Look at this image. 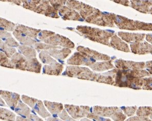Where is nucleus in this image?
<instances>
[{
    "instance_id": "ddd939ff",
    "label": "nucleus",
    "mask_w": 152,
    "mask_h": 121,
    "mask_svg": "<svg viewBox=\"0 0 152 121\" xmlns=\"http://www.w3.org/2000/svg\"><path fill=\"white\" fill-rule=\"evenodd\" d=\"M58 12H59L60 16H61L64 20L83 21L78 12L67 6H63Z\"/></svg>"
},
{
    "instance_id": "de8ad7c7",
    "label": "nucleus",
    "mask_w": 152,
    "mask_h": 121,
    "mask_svg": "<svg viewBox=\"0 0 152 121\" xmlns=\"http://www.w3.org/2000/svg\"><path fill=\"white\" fill-rule=\"evenodd\" d=\"M46 121H64L63 120H62L61 119H58L57 117H48Z\"/></svg>"
},
{
    "instance_id": "a19ab883",
    "label": "nucleus",
    "mask_w": 152,
    "mask_h": 121,
    "mask_svg": "<svg viewBox=\"0 0 152 121\" xmlns=\"http://www.w3.org/2000/svg\"><path fill=\"white\" fill-rule=\"evenodd\" d=\"M122 109L124 110L125 114H126L128 116L132 115L134 114L135 109L134 107H122Z\"/></svg>"
},
{
    "instance_id": "412c9836",
    "label": "nucleus",
    "mask_w": 152,
    "mask_h": 121,
    "mask_svg": "<svg viewBox=\"0 0 152 121\" xmlns=\"http://www.w3.org/2000/svg\"><path fill=\"white\" fill-rule=\"evenodd\" d=\"M110 43V47H113L116 49L126 52H129L130 51L129 46L127 44L123 42L116 35H114L111 37Z\"/></svg>"
},
{
    "instance_id": "4468645a",
    "label": "nucleus",
    "mask_w": 152,
    "mask_h": 121,
    "mask_svg": "<svg viewBox=\"0 0 152 121\" xmlns=\"http://www.w3.org/2000/svg\"><path fill=\"white\" fill-rule=\"evenodd\" d=\"M116 68L120 70H137V68H143L145 64L143 63H135L131 61L124 60L122 59H117L115 61Z\"/></svg>"
},
{
    "instance_id": "f03ea898",
    "label": "nucleus",
    "mask_w": 152,
    "mask_h": 121,
    "mask_svg": "<svg viewBox=\"0 0 152 121\" xmlns=\"http://www.w3.org/2000/svg\"><path fill=\"white\" fill-rule=\"evenodd\" d=\"M76 30L86 38L110 47L109 40L114 35L112 32L86 26H78Z\"/></svg>"
},
{
    "instance_id": "39448f33",
    "label": "nucleus",
    "mask_w": 152,
    "mask_h": 121,
    "mask_svg": "<svg viewBox=\"0 0 152 121\" xmlns=\"http://www.w3.org/2000/svg\"><path fill=\"white\" fill-rule=\"evenodd\" d=\"M43 42H44L45 44L56 47H62L69 49H73L75 47V44H74V42H72L69 38L58 34H55L53 36H50L49 38L44 40Z\"/></svg>"
},
{
    "instance_id": "4be33fe9",
    "label": "nucleus",
    "mask_w": 152,
    "mask_h": 121,
    "mask_svg": "<svg viewBox=\"0 0 152 121\" xmlns=\"http://www.w3.org/2000/svg\"><path fill=\"white\" fill-rule=\"evenodd\" d=\"M44 104L50 113L53 115L60 114L64 109V106L62 103L45 100Z\"/></svg>"
},
{
    "instance_id": "2eb2a0df",
    "label": "nucleus",
    "mask_w": 152,
    "mask_h": 121,
    "mask_svg": "<svg viewBox=\"0 0 152 121\" xmlns=\"http://www.w3.org/2000/svg\"><path fill=\"white\" fill-rule=\"evenodd\" d=\"M63 64L57 62L50 65L45 64L43 68V74L59 76L63 72Z\"/></svg>"
},
{
    "instance_id": "f704fd0d",
    "label": "nucleus",
    "mask_w": 152,
    "mask_h": 121,
    "mask_svg": "<svg viewBox=\"0 0 152 121\" xmlns=\"http://www.w3.org/2000/svg\"><path fill=\"white\" fill-rule=\"evenodd\" d=\"M49 2L51 6L57 12L66 3V1H49Z\"/></svg>"
},
{
    "instance_id": "c03bdc74",
    "label": "nucleus",
    "mask_w": 152,
    "mask_h": 121,
    "mask_svg": "<svg viewBox=\"0 0 152 121\" xmlns=\"http://www.w3.org/2000/svg\"><path fill=\"white\" fill-rule=\"evenodd\" d=\"M143 80L145 81V84L146 85V87H149L152 89V78H148Z\"/></svg>"
},
{
    "instance_id": "37998d69",
    "label": "nucleus",
    "mask_w": 152,
    "mask_h": 121,
    "mask_svg": "<svg viewBox=\"0 0 152 121\" xmlns=\"http://www.w3.org/2000/svg\"><path fill=\"white\" fill-rule=\"evenodd\" d=\"M3 1V2H10V3H13V4H15V5H17L18 6H21L22 5V1H17V0H15V1H14V0H3V1Z\"/></svg>"
},
{
    "instance_id": "e433bc0d",
    "label": "nucleus",
    "mask_w": 152,
    "mask_h": 121,
    "mask_svg": "<svg viewBox=\"0 0 152 121\" xmlns=\"http://www.w3.org/2000/svg\"><path fill=\"white\" fill-rule=\"evenodd\" d=\"M87 117L89 119L93 120V121H111L110 119H107L99 115H96L93 112H89L87 115Z\"/></svg>"
},
{
    "instance_id": "7c9ffc66",
    "label": "nucleus",
    "mask_w": 152,
    "mask_h": 121,
    "mask_svg": "<svg viewBox=\"0 0 152 121\" xmlns=\"http://www.w3.org/2000/svg\"><path fill=\"white\" fill-rule=\"evenodd\" d=\"M12 63L15 64V67L20 66L25 63L27 60L23 55L21 54L19 52H16L10 58Z\"/></svg>"
},
{
    "instance_id": "9d476101",
    "label": "nucleus",
    "mask_w": 152,
    "mask_h": 121,
    "mask_svg": "<svg viewBox=\"0 0 152 121\" xmlns=\"http://www.w3.org/2000/svg\"><path fill=\"white\" fill-rule=\"evenodd\" d=\"M114 23L121 29L129 30H137V21L128 19L120 15H115Z\"/></svg>"
},
{
    "instance_id": "3c124183",
    "label": "nucleus",
    "mask_w": 152,
    "mask_h": 121,
    "mask_svg": "<svg viewBox=\"0 0 152 121\" xmlns=\"http://www.w3.org/2000/svg\"><path fill=\"white\" fill-rule=\"evenodd\" d=\"M80 121H92L91 120L88 119L87 118H83V119H81Z\"/></svg>"
},
{
    "instance_id": "09e8293b",
    "label": "nucleus",
    "mask_w": 152,
    "mask_h": 121,
    "mask_svg": "<svg viewBox=\"0 0 152 121\" xmlns=\"http://www.w3.org/2000/svg\"><path fill=\"white\" fill-rule=\"evenodd\" d=\"M146 67L148 68V70H150L151 72L152 73V61L148 62L146 63Z\"/></svg>"
},
{
    "instance_id": "49530a36",
    "label": "nucleus",
    "mask_w": 152,
    "mask_h": 121,
    "mask_svg": "<svg viewBox=\"0 0 152 121\" xmlns=\"http://www.w3.org/2000/svg\"><path fill=\"white\" fill-rule=\"evenodd\" d=\"M17 121H32L31 120L29 119L28 118H23V117L18 116L16 118Z\"/></svg>"
},
{
    "instance_id": "b1692460",
    "label": "nucleus",
    "mask_w": 152,
    "mask_h": 121,
    "mask_svg": "<svg viewBox=\"0 0 152 121\" xmlns=\"http://www.w3.org/2000/svg\"><path fill=\"white\" fill-rule=\"evenodd\" d=\"M18 48L19 53L23 55L27 59L36 57V51L34 48L26 45H20Z\"/></svg>"
},
{
    "instance_id": "473e14b6",
    "label": "nucleus",
    "mask_w": 152,
    "mask_h": 121,
    "mask_svg": "<svg viewBox=\"0 0 152 121\" xmlns=\"http://www.w3.org/2000/svg\"><path fill=\"white\" fill-rule=\"evenodd\" d=\"M55 32L48 30H41L38 35V38L39 40L41 41H44L47 38H49L50 36L55 35Z\"/></svg>"
},
{
    "instance_id": "72a5a7b5",
    "label": "nucleus",
    "mask_w": 152,
    "mask_h": 121,
    "mask_svg": "<svg viewBox=\"0 0 152 121\" xmlns=\"http://www.w3.org/2000/svg\"><path fill=\"white\" fill-rule=\"evenodd\" d=\"M22 100L25 104L28 105L29 107H31L32 108L34 104L36 103L37 101H38V99L33 98L30 97L25 96V95H22L21 96Z\"/></svg>"
},
{
    "instance_id": "6e6552de",
    "label": "nucleus",
    "mask_w": 152,
    "mask_h": 121,
    "mask_svg": "<svg viewBox=\"0 0 152 121\" xmlns=\"http://www.w3.org/2000/svg\"><path fill=\"white\" fill-rule=\"evenodd\" d=\"M36 13L44 14L46 17L58 19L60 17L58 12L50 4L49 1H41L34 10Z\"/></svg>"
},
{
    "instance_id": "bb28decb",
    "label": "nucleus",
    "mask_w": 152,
    "mask_h": 121,
    "mask_svg": "<svg viewBox=\"0 0 152 121\" xmlns=\"http://www.w3.org/2000/svg\"><path fill=\"white\" fill-rule=\"evenodd\" d=\"M15 27L16 25L13 22L0 17V30L7 32H13L15 30Z\"/></svg>"
},
{
    "instance_id": "ea45409f",
    "label": "nucleus",
    "mask_w": 152,
    "mask_h": 121,
    "mask_svg": "<svg viewBox=\"0 0 152 121\" xmlns=\"http://www.w3.org/2000/svg\"><path fill=\"white\" fill-rule=\"evenodd\" d=\"M12 37V34L10 32H7L5 31L0 30V39L4 41L7 38Z\"/></svg>"
},
{
    "instance_id": "c9c22d12",
    "label": "nucleus",
    "mask_w": 152,
    "mask_h": 121,
    "mask_svg": "<svg viewBox=\"0 0 152 121\" xmlns=\"http://www.w3.org/2000/svg\"><path fill=\"white\" fill-rule=\"evenodd\" d=\"M4 42L10 47L15 48L16 47H19V46L20 45L18 42H17V40L15 39H14L12 37H10L7 38L4 40Z\"/></svg>"
},
{
    "instance_id": "f8f14e48",
    "label": "nucleus",
    "mask_w": 152,
    "mask_h": 121,
    "mask_svg": "<svg viewBox=\"0 0 152 121\" xmlns=\"http://www.w3.org/2000/svg\"><path fill=\"white\" fill-rule=\"evenodd\" d=\"M77 50L79 52L82 53L84 55H86L96 61H108L110 59V57L108 55L99 53L98 52L91 49L88 48L79 46L77 48Z\"/></svg>"
},
{
    "instance_id": "20e7f679",
    "label": "nucleus",
    "mask_w": 152,
    "mask_h": 121,
    "mask_svg": "<svg viewBox=\"0 0 152 121\" xmlns=\"http://www.w3.org/2000/svg\"><path fill=\"white\" fill-rule=\"evenodd\" d=\"M93 114L104 117H111L115 121H123L126 117L121 110L117 107H104L102 106H94L92 108Z\"/></svg>"
},
{
    "instance_id": "2f4dec72",
    "label": "nucleus",
    "mask_w": 152,
    "mask_h": 121,
    "mask_svg": "<svg viewBox=\"0 0 152 121\" xmlns=\"http://www.w3.org/2000/svg\"><path fill=\"white\" fill-rule=\"evenodd\" d=\"M34 48L35 50L38 51V52H39L41 51H48L50 49H62V47H56L42 42H37L36 44L34 45Z\"/></svg>"
},
{
    "instance_id": "8fccbe9b",
    "label": "nucleus",
    "mask_w": 152,
    "mask_h": 121,
    "mask_svg": "<svg viewBox=\"0 0 152 121\" xmlns=\"http://www.w3.org/2000/svg\"><path fill=\"white\" fill-rule=\"evenodd\" d=\"M0 106H7L4 100L3 99V98L1 96H0Z\"/></svg>"
},
{
    "instance_id": "7ed1b4c3",
    "label": "nucleus",
    "mask_w": 152,
    "mask_h": 121,
    "mask_svg": "<svg viewBox=\"0 0 152 121\" xmlns=\"http://www.w3.org/2000/svg\"><path fill=\"white\" fill-rule=\"evenodd\" d=\"M115 15V14L112 13L102 12L97 9L92 15L89 16L84 21L90 24L98 26L114 27Z\"/></svg>"
},
{
    "instance_id": "a878e982",
    "label": "nucleus",
    "mask_w": 152,
    "mask_h": 121,
    "mask_svg": "<svg viewBox=\"0 0 152 121\" xmlns=\"http://www.w3.org/2000/svg\"><path fill=\"white\" fill-rule=\"evenodd\" d=\"M14 110L15 111V112H17V114L21 115V117L23 118H28L31 112V110L28 106L21 101L19 102Z\"/></svg>"
},
{
    "instance_id": "58836bf2",
    "label": "nucleus",
    "mask_w": 152,
    "mask_h": 121,
    "mask_svg": "<svg viewBox=\"0 0 152 121\" xmlns=\"http://www.w3.org/2000/svg\"><path fill=\"white\" fill-rule=\"evenodd\" d=\"M0 66L4 67V68H15V64L12 63L10 59L8 58L6 59L4 61H3L0 64Z\"/></svg>"
},
{
    "instance_id": "79ce46f5",
    "label": "nucleus",
    "mask_w": 152,
    "mask_h": 121,
    "mask_svg": "<svg viewBox=\"0 0 152 121\" xmlns=\"http://www.w3.org/2000/svg\"><path fill=\"white\" fill-rule=\"evenodd\" d=\"M28 119L32 120V121H43L40 117L34 114H31L28 117Z\"/></svg>"
},
{
    "instance_id": "4c0bfd02",
    "label": "nucleus",
    "mask_w": 152,
    "mask_h": 121,
    "mask_svg": "<svg viewBox=\"0 0 152 121\" xmlns=\"http://www.w3.org/2000/svg\"><path fill=\"white\" fill-rule=\"evenodd\" d=\"M59 117L61 119L64 121H77L70 117L65 109L63 110V111L60 114H59Z\"/></svg>"
},
{
    "instance_id": "0eeeda50",
    "label": "nucleus",
    "mask_w": 152,
    "mask_h": 121,
    "mask_svg": "<svg viewBox=\"0 0 152 121\" xmlns=\"http://www.w3.org/2000/svg\"><path fill=\"white\" fill-rule=\"evenodd\" d=\"M96 61L89 58L79 52H76L67 61V63L74 66H90L95 63Z\"/></svg>"
},
{
    "instance_id": "6ab92c4d",
    "label": "nucleus",
    "mask_w": 152,
    "mask_h": 121,
    "mask_svg": "<svg viewBox=\"0 0 152 121\" xmlns=\"http://www.w3.org/2000/svg\"><path fill=\"white\" fill-rule=\"evenodd\" d=\"M88 70L89 68L86 67L74 66H67L66 68V70L63 73L62 75L69 76L70 77L77 78V77L81 73Z\"/></svg>"
},
{
    "instance_id": "c756f323",
    "label": "nucleus",
    "mask_w": 152,
    "mask_h": 121,
    "mask_svg": "<svg viewBox=\"0 0 152 121\" xmlns=\"http://www.w3.org/2000/svg\"><path fill=\"white\" fill-rule=\"evenodd\" d=\"M41 2V0H29V1H22V6L27 9L30 10L34 12L38 5Z\"/></svg>"
},
{
    "instance_id": "aec40b11",
    "label": "nucleus",
    "mask_w": 152,
    "mask_h": 121,
    "mask_svg": "<svg viewBox=\"0 0 152 121\" xmlns=\"http://www.w3.org/2000/svg\"><path fill=\"white\" fill-rule=\"evenodd\" d=\"M118 35L127 42L134 43V42H137L138 41H142L145 34H135L128 32H119Z\"/></svg>"
},
{
    "instance_id": "cd10ccee",
    "label": "nucleus",
    "mask_w": 152,
    "mask_h": 121,
    "mask_svg": "<svg viewBox=\"0 0 152 121\" xmlns=\"http://www.w3.org/2000/svg\"><path fill=\"white\" fill-rule=\"evenodd\" d=\"M15 114L6 108L0 107V119L6 121H15Z\"/></svg>"
},
{
    "instance_id": "f257e3e1",
    "label": "nucleus",
    "mask_w": 152,
    "mask_h": 121,
    "mask_svg": "<svg viewBox=\"0 0 152 121\" xmlns=\"http://www.w3.org/2000/svg\"><path fill=\"white\" fill-rule=\"evenodd\" d=\"M113 71L115 78V85L119 87H128L134 89H138V85L142 84V80L140 77L148 75L145 71L137 70H117Z\"/></svg>"
},
{
    "instance_id": "dca6fc26",
    "label": "nucleus",
    "mask_w": 152,
    "mask_h": 121,
    "mask_svg": "<svg viewBox=\"0 0 152 121\" xmlns=\"http://www.w3.org/2000/svg\"><path fill=\"white\" fill-rule=\"evenodd\" d=\"M15 30L19 32L21 34L25 35L29 37L36 40L38 37V34L41 30L33 28L24 25H16Z\"/></svg>"
},
{
    "instance_id": "423d86ee",
    "label": "nucleus",
    "mask_w": 152,
    "mask_h": 121,
    "mask_svg": "<svg viewBox=\"0 0 152 121\" xmlns=\"http://www.w3.org/2000/svg\"><path fill=\"white\" fill-rule=\"evenodd\" d=\"M65 109L74 119L78 120L87 117L91 108L88 106H76L74 105L65 104Z\"/></svg>"
},
{
    "instance_id": "a211bd4d",
    "label": "nucleus",
    "mask_w": 152,
    "mask_h": 121,
    "mask_svg": "<svg viewBox=\"0 0 152 121\" xmlns=\"http://www.w3.org/2000/svg\"><path fill=\"white\" fill-rule=\"evenodd\" d=\"M12 34L13 36H15V37L22 45H26V46L33 48L34 47V45L37 42L36 40L29 37L28 36L21 34L16 31L15 30L13 31Z\"/></svg>"
},
{
    "instance_id": "c85d7f7f",
    "label": "nucleus",
    "mask_w": 152,
    "mask_h": 121,
    "mask_svg": "<svg viewBox=\"0 0 152 121\" xmlns=\"http://www.w3.org/2000/svg\"><path fill=\"white\" fill-rule=\"evenodd\" d=\"M39 56L42 63H43L44 64L50 65V64L57 63L55 59H54L49 54V53H48V51H41L39 53Z\"/></svg>"
},
{
    "instance_id": "9b49d317",
    "label": "nucleus",
    "mask_w": 152,
    "mask_h": 121,
    "mask_svg": "<svg viewBox=\"0 0 152 121\" xmlns=\"http://www.w3.org/2000/svg\"><path fill=\"white\" fill-rule=\"evenodd\" d=\"M0 96L6 102L8 106L13 110H15L19 102L21 101L20 95L17 93L8 91L1 90Z\"/></svg>"
},
{
    "instance_id": "f3484780",
    "label": "nucleus",
    "mask_w": 152,
    "mask_h": 121,
    "mask_svg": "<svg viewBox=\"0 0 152 121\" xmlns=\"http://www.w3.org/2000/svg\"><path fill=\"white\" fill-rule=\"evenodd\" d=\"M48 52L51 57L59 60H62L66 58L72 52L69 49L66 48L49 50Z\"/></svg>"
},
{
    "instance_id": "a18cd8bd",
    "label": "nucleus",
    "mask_w": 152,
    "mask_h": 121,
    "mask_svg": "<svg viewBox=\"0 0 152 121\" xmlns=\"http://www.w3.org/2000/svg\"><path fill=\"white\" fill-rule=\"evenodd\" d=\"M7 58V57L5 54L0 51V64Z\"/></svg>"
},
{
    "instance_id": "5701e85b",
    "label": "nucleus",
    "mask_w": 152,
    "mask_h": 121,
    "mask_svg": "<svg viewBox=\"0 0 152 121\" xmlns=\"http://www.w3.org/2000/svg\"><path fill=\"white\" fill-rule=\"evenodd\" d=\"M112 60L103 61L102 62H97L89 66L94 71L103 72L114 68L112 63Z\"/></svg>"
},
{
    "instance_id": "1a4fd4ad",
    "label": "nucleus",
    "mask_w": 152,
    "mask_h": 121,
    "mask_svg": "<svg viewBox=\"0 0 152 121\" xmlns=\"http://www.w3.org/2000/svg\"><path fill=\"white\" fill-rule=\"evenodd\" d=\"M15 69L28 72L40 73L42 69V64L36 57L27 59L25 63L20 66L15 67Z\"/></svg>"
},
{
    "instance_id": "393cba45",
    "label": "nucleus",
    "mask_w": 152,
    "mask_h": 121,
    "mask_svg": "<svg viewBox=\"0 0 152 121\" xmlns=\"http://www.w3.org/2000/svg\"><path fill=\"white\" fill-rule=\"evenodd\" d=\"M32 109L43 118L49 117L51 116V114L48 112V110L46 109L45 106L43 104V102L41 100H38L33 106Z\"/></svg>"
}]
</instances>
